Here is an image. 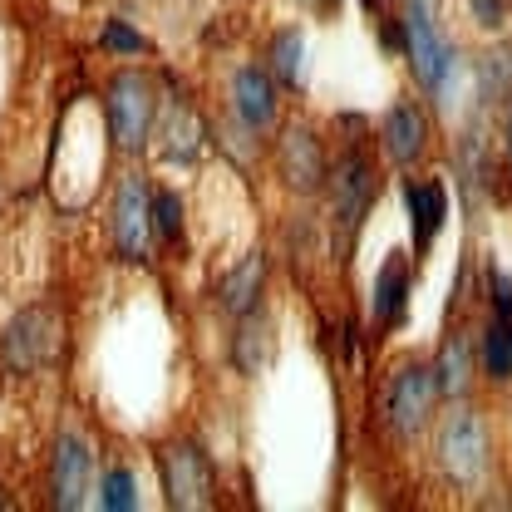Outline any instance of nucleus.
Segmentation results:
<instances>
[{
	"label": "nucleus",
	"instance_id": "nucleus-1",
	"mask_svg": "<svg viewBox=\"0 0 512 512\" xmlns=\"http://www.w3.org/2000/svg\"><path fill=\"white\" fill-rule=\"evenodd\" d=\"M104 119H109V138L119 153H143L153 124H158V89L153 79H143L138 69L114 74L109 94H104Z\"/></svg>",
	"mask_w": 512,
	"mask_h": 512
},
{
	"label": "nucleus",
	"instance_id": "nucleus-2",
	"mask_svg": "<svg viewBox=\"0 0 512 512\" xmlns=\"http://www.w3.org/2000/svg\"><path fill=\"white\" fill-rule=\"evenodd\" d=\"M325 188H330V217H335V227H340V247H350L355 232H360V222H365V212H370V202H375V192H380L375 163H370L360 148H345V153L335 158Z\"/></svg>",
	"mask_w": 512,
	"mask_h": 512
},
{
	"label": "nucleus",
	"instance_id": "nucleus-3",
	"mask_svg": "<svg viewBox=\"0 0 512 512\" xmlns=\"http://www.w3.org/2000/svg\"><path fill=\"white\" fill-rule=\"evenodd\" d=\"M404 55L414 64V79L424 89H444L453 64H458V50L453 40L439 35V20H434V0H404Z\"/></svg>",
	"mask_w": 512,
	"mask_h": 512
},
{
	"label": "nucleus",
	"instance_id": "nucleus-4",
	"mask_svg": "<svg viewBox=\"0 0 512 512\" xmlns=\"http://www.w3.org/2000/svg\"><path fill=\"white\" fill-rule=\"evenodd\" d=\"M60 355V316L50 306H25L0 335V360L10 375H35Z\"/></svg>",
	"mask_w": 512,
	"mask_h": 512
},
{
	"label": "nucleus",
	"instance_id": "nucleus-5",
	"mask_svg": "<svg viewBox=\"0 0 512 512\" xmlns=\"http://www.w3.org/2000/svg\"><path fill=\"white\" fill-rule=\"evenodd\" d=\"M434 453H439V468L458 488H478L483 473H488V424L473 409H453L439 424Z\"/></svg>",
	"mask_w": 512,
	"mask_h": 512
},
{
	"label": "nucleus",
	"instance_id": "nucleus-6",
	"mask_svg": "<svg viewBox=\"0 0 512 512\" xmlns=\"http://www.w3.org/2000/svg\"><path fill=\"white\" fill-rule=\"evenodd\" d=\"M439 404V380H434V365H404L394 370L384 384V424L399 434V439H414L429 429V414Z\"/></svg>",
	"mask_w": 512,
	"mask_h": 512
},
{
	"label": "nucleus",
	"instance_id": "nucleus-7",
	"mask_svg": "<svg viewBox=\"0 0 512 512\" xmlns=\"http://www.w3.org/2000/svg\"><path fill=\"white\" fill-rule=\"evenodd\" d=\"M158 473H163V493H168V508H212L217 503V473H212V458L197 444H168L158 453Z\"/></svg>",
	"mask_w": 512,
	"mask_h": 512
},
{
	"label": "nucleus",
	"instance_id": "nucleus-8",
	"mask_svg": "<svg viewBox=\"0 0 512 512\" xmlns=\"http://www.w3.org/2000/svg\"><path fill=\"white\" fill-rule=\"evenodd\" d=\"M109 237H114V252L124 261H148V237H153V188H148V178L128 173L119 183Z\"/></svg>",
	"mask_w": 512,
	"mask_h": 512
},
{
	"label": "nucleus",
	"instance_id": "nucleus-9",
	"mask_svg": "<svg viewBox=\"0 0 512 512\" xmlns=\"http://www.w3.org/2000/svg\"><path fill=\"white\" fill-rule=\"evenodd\" d=\"M276 168H281V183L291 192H301V197L320 192L325 178H330L325 148H320V138L306 124L286 128V138H281V148H276Z\"/></svg>",
	"mask_w": 512,
	"mask_h": 512
},
{
	"label": "nucleus",
	"instance_id": "nucleus-10",
	"mask_svg": "<svg viewBox=\"0 0 512 512\" xmlns=\"http://www.w3.org/2000/svg\"><path fill=\"white\" fill-rule=\"evenodd\" d=\"M89 473H94V453L79 434H60V444L50 453V503L64 512L84 508L89 498Z\"/></svg>",
	"mask_w": 512,
	"mask_h": 512
},
{
	"label": "nucleus",
	"instance_id": "nucleus-11",
	"mask_svg": "<svg viewBox=\"0 0 512 512\" xmlns=\"http://www.w3.org/2000/svg\"><path fill=\"white\" fill-rule=\"evenodd\" d=\"M232 114L247 133H266L276 124V79L261 64H242L232 74Z\"/></svg>",
	"mask_w": 512,
	"mask_h": 512
},
{
	"label": "nucleus",
	"instance_id": "nucleus-12",
	"mask_svg": "<svg viewBox=\"0 0 512 512\" xmlns=\"http://www.w3.org/2000/svg\"><path fill=\"white\" fill-rule=\"evenodd\" d=\"M380 143H384V158L394 168H414L429 153V119H424V109L419 104H394L380 124Z\"/></svg>",
	"mask_w": 512,
	"mask_h": 512
},
{
	"label": "nucleus",
	"instance_id": "nucleus-13",
	"mask_svg": "<svg viewBox=\"0 0 512 512\" xmlns=\"http://www.w3.org/2000/svg\"><path fill=\"white\" fill-rule=\"evenodd\" d=\"M404 212H409L414 252H429L434 237L444 232V217H448L444 183H434V178H404Z\"/></svg>",
	"mask_w": 512,
	"mask_h": 512
},
{
	"label": "nucleus",
	"instance_id": "nucleus-14",
	"mask_svg": "<svg viewBox=\"0 0 512 512\" xmlns=\"http://www.w3.org/2000/svg\"><path fill=\"white\" fill-rule=\"evenodd\" d=\"M409 291H414L409 256H389L380 266V276H375V301H370V311H375V320H380L384 330L404 325V316H409Z\"/></svg>",
	"mask_w": 512,
	"mask_h": 512
},
{
	"label": "nucleus",
	"instance_id": "nucleus-15",
	"mask_svg": "<svg viewBox=\"0 0 512 512\" xmlns=\"http://www.w3.org/2000/svg\"><path fill=\"white\" fill-rule=\"evenodd\" d=\"M261 286H266V252H252V256H242V261L217 281V301H222V311L247 316V311H256Z\"/></svg>",
	"mask_w": 512,
	"mask_h": 512
},
{
	"label": "nucleus",
	"instance_id": "nucleus-16",
	"mask_svg": "<svg viewBox=\"0 0 512 512\" xmlns=\"http://www.w3.org/2000/svg\"><path fill=\"white\" fill-rule=\"evenodd\" d=\"M434 380H439L444 399H468V389H473V340L468 335H448L444 340Z\"/></svg>",
	"mask_w": 512,
	"mask_h": 512
},
{
	"label": "nucleus",
	"instance_id": "nucleus-17",
	"mask_svg": "<svg viewBox=\"0 0 512 512\" xmlns=\"http://www.w3.org/2000/svg\"><path fill=\"white\" fill-rule=\"evenodd\" d=\"M271 345H276V335H271V320L247 311L242 325H237V340H232V365L242 370V375H261L266 370V360H271Z\"/></svg>",
	"mask_w": 512,
	"mask_h": 512
},
{
	"label": "nucleus",
	"instance_id": "nucleus-18",
	"mask_svg": "<svg viewBox=\"0 0 512 512\" xmlns=\"http://www.w3.org/2000/svg\"><path fill=\"white\" fill-rule=\"evenodd\" d=\"M478 360H483V375L493 384H508L512 380V325L508 320H488L483 330V345H478Z\"/></svg>",
	"mask_w": 512,
	"mask_h": 512
},
{
	"label": "nucleus",
	"instance_id": "nucleus-19",
	"mask_svg": "<svg viewBox=\"0 0 512 512\" xmlns=\"http://www.w3.org/2000/svg\"><path fill=\"white\" fill-rule=\"evenodd\" d=\"M271 74L281 79V84H301V74H306V40H301V30H281L276 40H271Z\"/></svg>",
	"mask_w": 512,
	"mask_h": 512
},
{
	"label": "nucleus",
	"instance_id": "nucleus-20",
	"mask_svg": "<svg viewBox=\"0 0 512 512\" xmlns=\"http://www.w3.org/2000/svg\"><path fill=\"white\" fill-rule=\"evenodd\" d=\"M99 508H109V512L138 508V483H133V473H128L124 463H114V468L99 478Z\"/></svg>",
	"mask_w": 512,
	"mask_h": 512
},
{
	"label": "nucleus",
	"instance_id": "nucleus-21",
	"mask_svg": "<svg viewBox=\"0 0 512 512\" xmlns=\"http://www.w3.org/2000/svg\"><path fill=\"white\" fill-rule=\"evenodd\" d=\"M183 212H188V207H183V197L173 188L153 192V232H158L163 242H178V237H183Z\"/></svg>",
	"mask_w": 512,
	"mask_h": 512
},
{
	"label": "nucleus",
	"instance_id": "nucleus-22",
	"mask_svg": "<svg viewBox=\"0 0 512 512\" xmlns=\"http://www.w3.org/2000/svg\"><path fill=\"white\" fill-rule=\"evenodd\" d=\"M99 45H104L109 55H148V50H153L138 30H128L124 20H109V25H104V35H99Z\"/></svg>",
	"mask_w": 512,
	"mask_h": 512
},
{
	"label": "nucleus",
	"instance_id": "nucleus-23",
	"mask_svg": "<svg viewBox=\"0 0 512 512\" xmlns=\"http://www.w3.org/2000/svg\"><path fill=\"white\" fill-rule=\"evenodd\" d=\"M483 286H488V306L498 320H512V281L503 276V266H488L483 271Z\"/></svg>",
	"mask_w": 512,
	"mask_h": 512
},
{
	"label": "nucleus",
	"instance_id": "nucleus-24",
	"mask_svg": "<svg viewBox=\"0 0 512 512\" xmlns=\"http://www.w3.org/2000/svg\"><path fill=\"white\" fill-rule=\"evenodd\" d=\"M468 10H473V20H478L483 30H503L512 0H468Z\"/></svg>",
	"mask_w": 512,
	"mask_h": 512
},
{
	"label": "nucleus",
	"instance_id": "nucleus-25",
	"mask_svg": "<svg viewBox=\"0 0 512 512\" xmlns=\"http://www.w3.org/2000/svg\"><path fill=\"white\" fill-rule=\"evenodd\" d=\"M508 158H512V114H508Z\"/></svg>",
	"mask_w": 512,
	"mask_h": 512
},
{
	"label": "nucleus",
	"instance_id": "nucleus-26",
	"mask_svg": "<svg viewBox=\"0 0 512 512\" xmlns=\"http://www.w3.org/2000/svg\"><path fill=\"white\" fill-rule=\"evenodd\" d=\"M0 508H10V498H5V488H0Z\"/></svg>",
	"mask_w": 512,
	"mask_h": 512
}]
</instances>
